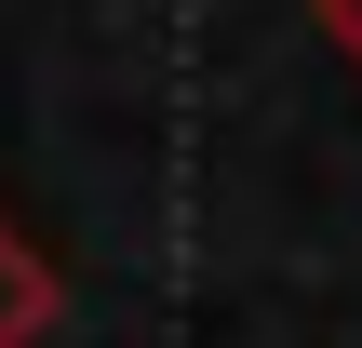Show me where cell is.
<instances>
[{
  "label": "cell",
  "mask_w": 362,
  "mask_h": 348,
  "mask_svg": "<svg viewBox=\"0 0 362 348\" xmlns=\"http://www.w3.org/2000/svg\"><path fill=\"white\" fill-rule=\"evenodd\" d=\"M54 308H67V268L0 215V348H40V335H54Z\"/></svg>",
  "instance_id": "1"
},
{
  "label": "cell",
  "mask_w": 362,
  "mask_h": 348,
  "mask_svg": "<svg viewBox=\"0 0 362 348\" xmlns=\"http://www.w3.org/2000/svg\"><path fill=\"white\" fill-rule=\"evenodd\" d=\"M309 13H322V40H336V54L362 67V0H309Z\"/></svg>",
  "instance_id": "2"
}]
</instances>
